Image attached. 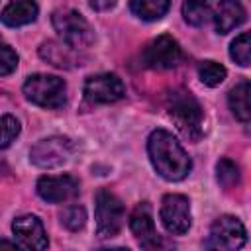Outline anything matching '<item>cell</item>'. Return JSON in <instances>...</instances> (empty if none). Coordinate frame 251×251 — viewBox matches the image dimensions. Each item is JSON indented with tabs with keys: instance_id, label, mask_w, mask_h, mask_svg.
I'll use <instances>...</instances> for the list:
<instances>
[{
	"instance_id": "24",
	"label": "cell",
	"mask_w": 251,
	"mask_h": 251,
	"mask_svg": "<svg viewBox=\"0 0 251 251\" xmlns=\"http://www.w3.org/2000/svg\"><path fill=\"white\" fill-rule=\"evenodd\" d=\"M20 133V122L10 116V114H4L0 116V149H6Z\"/></svg>"
},
{
	"instance_id": "3",
	"label": "cell",
	"mask_w": 251,
	"mask_h": 251,
	"mask_svg": "<svg viewBox=\"0 0 251 251\" xmlns=\"http://www.w3.org/2000/svg\"><path fill=\"white\" fill-rule=\"evenodd\" d=\"M25 98L41 108H61L67 100V84L55 75H31L24 82Z\"/></svg>"
},
{
	"instance_id": "17",
	"label": "cell",
	"mask_w": 251,
	"mask_h": 251,
	"mask_svg": "<svg viewBox=\"0 0 251 251\" xmlns=\"http://www.w3.org/2000/svg\"><path fill=\"white\" fill-rule=\"evenodd\" d=\"M249 90H251L249 80H241V82H237V84L229 90V94H227V102H229V108H231L233 116H235L239 122H243V124H247L249 118H251Z\"/></svg>"
},
{
	"instance_id": "12",
	"label": "cell",
	"mask_w": 251,
	"mask_h": 251,
	"mask_svg": "<svg viewBox=\"0 0 251 251\" xmlns=\"http://www.w3.org/2000/svg\"><path fill=\"white\" fill-rule=\"evenodd\" d=\"M129 229L137 237V241L143 249H155V247L161 245V239L155 231L151 206L147 202H141L133 208V212L129 216Z\"/></svg>"
},
{
	"instance_id": "6",
	"label": "cell",
	"mask_w": 251,
	"mask_h": 251,
	"mask_svg": "<svg viewBox=\"0 0 251 251\" xmlns=\"http://www.w3.org/2000/svg\"><path fill=\"white\" fill-rule=\"evenodd\" d=\"M124 226V204L108 190L96 194V233L98 237H116Z\"/></svg>"
},
{
	"instance_id": "25",
	"label": "cell",
	"mask_w": 251,
	"mask_h": 251,
	"mask_svg": "<svg viewBox=\"0 0 251 251\" xmlns=\"http://www.w3.org/2000/svg\"><path fill=\"white\" fill-rule=\"evenodd\" d=\"M18 67V53L8 47V45H0V76H6L10 73H14Z\"/></svg>"
},
{
	"instance_id": "18",
	"label": "cell",
	"mask_w": 251,
	"mask_h": 251,
	"mask_svg": "<svg viewBox=\"0 0 251 251\" xmlns=\"http://www.w3.org/2000/svg\"><path fill=\"white\" fill-rule=\"evenodd\" d=\"M171 6V0H131V12L145 20V22H155L161 20Z\"/></svg>"
},
{
	"instance_id": "21",
	"label": "cell",
	"mask_w": 251,
	"mask_h": 251,
	"mask_svg": "<svg viewBox=\"0 0 251 251\" xmlns=\"http://www.w3.org/2000/svg\"><path fill=\"white\" fill-rule=\"evenodd\" d=\"M229 57L241 65V67H247L249 61H251V41H249V33L243 31L241 35H237L231 45H229Z\"/></svg>"
},
{
	"instance_id": "19",
	"label": "cell",
	"mask_w": 251,
	"mask_h": 251,
	"mask_svg": "<svg viewBox=\"0 0 251 251\" xmlns=\"http://www.w3.org/2000/svg\"><path fill=\"white\" fill-rule=\"evenodd\" d=\"M227 71L224 65L216 63V61H202L198 63V76L206 86H218L220 82H224Z\"/></svg>"
},
{
	"instance_id": "22",
	"label": "cell",
	"mask_w": 251,
	"mask_h": 251,
	"mask_svg": "<svg viewBox=\"0 0 251 251\" xmlns=\"http://www.w3.org/2000/svg\"><path fill=\"white\" fill-rule=\"evenodd\" d=\"M61 224L71 229V231H78L84 227L86 224V210L82 206H69L61 212Z\"/></svg>"
},
{
	"instance_id": "13",
	"label": "cell",
	"mask_w": 251,
	"mask_h": 251,
	"mask_svg": "<svg viewBox=\"0 0 251 251\" xmlns=\"http://www.w3.org/2000/svg\"><path fill=\"white\" fill-rule=\"evenodd\" d=\"M12 231L18 239V243L25 249H45L49 245L45 227L37 216L25 214L12 222Z\"/></svg>"
},
{
	"instance_id": "2",
	"label": "cell",
	"mask_w": 251,
	"mask_h": 251,
	"mask_svg": "<svg viewBox=\"0 0 251 251\" xmlns=\"http://www.w3.org/2000/svg\"><path fill=\"white\" fill-rule=\"evenodd\" d=\"M167 110L178 131L190 139L198 141L202 137V108L198 100L186 90H175L167 98Z\"/></svg>"
},
{
	"instance_id": "11",
	"label": "cell",
	"mask_w": 251,
	"mask_h": 251,
	"mask_svg": "<svg viewBox=\"0 0 251 251\" xmlns=\"http://www.w3.org/2000/svg\"><path fill=\"white\" fill-rule=\"evenodd\" d=\"M80 192L78 180L71 175H45L39 176L37 180V194L45 200V202H67L76 198Z\"/></svg>"
},
{
	"instance_id": "14",
	"label": "cell",
	"mask_w": 251,
	"mask_h": 251,
	"mask_svg": "<svg viewBox=\"0 0 251 251\" xmlns=\"http://www.w3.org/2000/svg\"><path fill=\"white\" fill-rule=\"evenodd\" d=\"M245 8L239 0H220L214 12V24L218 33H229L245 22Z\"/></svg>"
},
{
	"instance_id": "15",
	"label": "cell",
	"mask_w": 251,
	"mask_h": 251,
	"mask_svg": "<svg viewBox=\"0 0 251 251\" xmlns=\"http://www.w3.org/2000/svg\"><path fill=\"white\" fill-rule=\"evenodd\" d=\"M37 12L39 8L35 0H10L2 10L0 20L8 27H20V25L31 24L37 18Z\"/></svg>"
},
{
	"instance_id": "28",
	"label": "cell",
	"mask_w": 251,
	"mask_h": 251,
	"mask_svg": "<svg viewBox=\"0 0 251 251\" xmlns=\"http://www.w3.org/2000/svg\"><path fill=\"white\" fill-rule=\"evenodd\" d=\"M188 2H196V4H204V6H210L212 0H188Z\"/></svg>"
},
{
	"instance_id": "20",
	"label": "cell",
	"mask_w": 251,
	"mask_h": 251,
	"mask_svg": "<svg viewBox=\"0 0 251 251\" xmlns=\"http://www.w3.org/2000/svg\"><path fill=\"white\" fill-rule=\"evenodd\" d=\"M216 176H218V182L224 186V188H231L235 184H239V165L233 163L231 159H220L218 165H216Z\"/></svg>"
},
{
	"instance_id": "23",
	"label": "cell",
	"mask_w": 251,
	"mask_h": 251,
	"mask_svg": "<svg viewBox=\"0 0 251 251\" xmlns=\"http://www.w3.org/2000/svg\"><path fill=\"white\" fill-rule=\"evenodd\" d=\"M182 16H184V20L190 25H202L210 18V6L184 0V4H182Z\"/></svg>"
},
{
	"instance_id": "10",
	"label": "cell",
	"mask_w": 251,
	"mask_h": 251,
	"mask_svg": "<svg viewBox=\"0 0 251 251\" xmlns=\"http://www.w3.org/2000/svg\"><path fill=\"white\" fill-rule=\"evenodd\" d=\"M161 222L163 227L173 235H182L188 231L192 218H190V202L182 194H167L161 202Z\"/></svg>"
},
{
	"instance_id": "1",
	"label": "cell",
	"mask_w": 251,
	"mask_h": 251,
	"mask_svg": "<svg viewBox=\"0 0 251 251\" xmlns=\"http://www.w3.org/2000/svg\"><path fill=\"white\" fill-rule=\"evenodd\" d=\"M147 153L155 171L167 180L173 182L182 180L192 169L190 157L186 155L182 145L173 137V133L167 129L151 131L147 139Z\"/></svg>"
},
{
	"instance_id": "27",
	"label": "cell",
	"mask_w": 251,
	"mask_h": 251,
	"mask_svg": "<svg viewBox=\"0 0 251 251\" xmlns=\"http://www.w3.org/2000/svg\"><path fill=\"white\" fill-rule=\"evenodd\" d=\"M4 247H8V249H20L22 245H20L18 241H8V239H0V249H4Z\"/></svg>"
},
{
	"instance_id": "4",
	"label": "cell",
	"mask_w": 251,
	"mask_h": 251,
	"mask_svg": "<svg viewBox=\"0 0 251 251\" xmlns=\"http://www.w3.org/2000/svg\"><path fill=\"white\" fill-rule=\"evenodd\" d=\"M53 27L61 41L73 49H86L94 41V31L90 24L75 10H57L53 14Z\"/></svg>"
},
{
	"instance_id": "5",
	"label": "cell",
	"mask_w": 251,
	"mask_h": 251,
	"mask_svg": "<svg viewBox=\"0 0 251 251\" xmlns=\"http://www.w3.org/2000/svg\"><path fill=\"white\" fill-rule=\"evenodd\" d=\"M73 151H75V145L69 137L51 135V137H45V139L37 141L31 147L29 159L39 169H57V167L65 165L71 159Z\"/></svg>"
},
{
	"instance_id": "26",
	"label": "cell",
	"mask_w": 251,
	"mask_h": 251,
	"mask_svg": "<svg viewBox=\"0 0 251 251\" xmlns=\"http://www.w3.org/2000/svg\"><path fill=\"white\" fill-rule=\"evenodd\" d=\"M118 0H90V8L96 12H108L116 6Z\"/></svg>"
},
{
	"instance_id": "29",
	"label": "cell",
	"mask_w": 251,
	"mask_h": 251,
	"mask_svg": "<svg viewBox=\"0 0 251 251\" xmlns=\"http://www.w3.org/2000/svg\"><path fill=\"white\" fill-rule=\"evenodd\" d=\"M0 45H2V39H0Z\"/></svg>"
},
{
	"instance_id": "7",
	"label": "cell",
	"mask_w": 251,
	"mask_h": 251,
	"mask_svg": "<svg viewBox=\"0 0 251 251\" xmlns=\"http://www.w3.org/2000/svg\"><path fill=\"white\" fill-rule=\"evenodd\" d=\"M141 61L149 69L165 71L173 69L182 61V49L171 35H159L153 41H149L141 53Z\"/></svg>"
},
{
	"instance_id": "16",
	"label": "cell",
	"mask_w": 251,
	"mask_h": 251,
	"mask_svg": "<svg viewBox=\"0 0 251 251\" xmlns=\"http://www.w3.org/2000/svg\"><path fill=\"white\" fill-rule=\"evenodd\" d=\"M39 55L47 61V63H51V65H55V67H65V69H69V67H73V65H80L78 61H76V49H73V47H69L67 43H57V41H45L41 47H39Z\"/></svg>"
},
{
	"instance_id": "9",
	"label": "cell",
	"mask_w": 251,
	"mask_h": 251,
	"mask_svg": "<svg viewBox=\"0 0 251 251\" xmlns=\"http://www.w3.org/2000/svg\"><path fill=\"white\" fill-rule=\"evenodd\" d=\"M82 92L90 104H110V102L124 98L126 86L118 75L100 73V75H92L86 78Z\"/></svg>"
},
{
	"instance_id": "8",
	"label": "cell",
	"mask_w": 251,
	"mask_h": 251,
	"mask_svg": "<svg viewBox=\"0 0 251 251\" xmlns=\"http://www.w3.org/2000/svg\"><path fill=\"white\" fill-rule=\"evenodd\" d=\"M247 233L243 224L235 218V216H220L212 227H210V235L206 239V247L208 249H239L245 245Z\"/></svg>"
}]
</instances>
